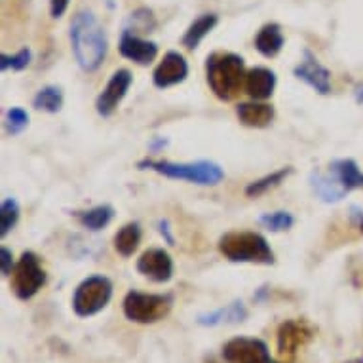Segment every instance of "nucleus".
Masks as SVG:
<instances>
[{
    "instance_id": "f257e3e1",
    "label": "nucleus",
    "mask_w": 363,
    "mask_h": 363,
    "mask_svg": "<svg viewBox=\"0 0 363 363\" xmlns=\"http://www.w3.org/2000/svg\"><path fill=\"white\" fill-rule=\"evenodd\" d=\"M71 46L74 60L86 72H96L107 57L108 42L105 29L88 10L78 12L72 19Z\"/></svg>"
},
{
    "instance_id": "f03ea898",
    "label": "nucleus",
    "mask_w": 363,
    "mask_h": 363,
    "mask_svg": "<svg viewBox=\"0 0 363 363\" xmlns=\"http://www.w3.org/2000/svg\"><path fill=\"white\" fill-rule=\"evenodd\" d=\"M244 60L230 52H215L206 61V78L211 91L220 101H233L242 88H245Z\"/></svg>"
},
{
    "instance_id": "7ed1b4c3",
    "label": "nucleus",
    "mask_w": 363,
    "mask_h": 363,
    "mask_svg": "<svg viewBox=\"0 0 363 363\" xmlns=\"http://www.w3.org/2000/svg\"><path fill=\"white\" fill-rule=\"evenodd\" d=\"M219 253L230 262H251V264H274V251L268 240L251 230H233L220 236Z\"/></svg>"
},
{
    "instance_id": "20e7f679",
    "label": "nucleus",
    "mask_w": 363,
    "mask_h": 363,
    "mask_svg": "<svg viewBox=\"0 0 363 363\" xmlns=\"http://www.w3.org/2000/svg\"><path fill=\"white\" fill-rule=\"evenodd\" d=\"M139 169H150L164 175L167 179L189 181L200 186H215L225 179V172L219 164L209 160L198 162H169V160H141L138 164Z\"/></svg>"
},
{
    "instance_id": "39448f33",
    "label": "nucleus",
    "mask_w": 363,
    "mask_h": 363,
    "mask_svg": "<svg viewBox=\"0 0 363 363\" xmlns=\"http://www.w3.org/2000/svg\"><path fill=\"white\" fill-rule=\"evenodd\" d=\"M173 306L172 295H156V293L130 291L124 297L122 308L124 315L133 323L149 325L164 320Z\"/></svg>"
},
{
    "instance_id": "423d86ee",
    "label": "nucleus",
    "mask_w": 363,
    "mask_h": 363,
    "mask_svg": "<svg viewBox=\"0 0 363 363\" xmlns=\"http://www.w3.org/2000/svg\"><path fill=\"white\" fill-rule=\"evenodd\" d=\"M113 298V281L107 276H88L72 295V310L78 318L99 314Z\"/></svg>"
},
{
    "instance_id": "0eeeda50",
    "label": "nucleus",
    "mask_w": 363,
    "mask_h": 363,
    "mask_svg": "<svg viewBox=\"0 0 363 363\" xmlns=\"http://www.w3.org/2000/svg\"><path fill=\"white\" fill-rule=\"evenodd\" d=\"M44 284L46 270L42 268L40 259L33 251H25L12 272V291L21 301H29L40 291Z\"/></svg>"
},
{
    "instance_id": "6e6552de",
    "label": "nucleus",
    "mask_w": 363,
    "mask_h": 363,
    "mask_svg": "<svg viewBox=\"0 0 363 363\" xmlns=\"http://www.w3.org/2000/svg\"><path fill=\"white\" fill-rule=\"evenodd\" d=\"M223 357L228 363H276L264 340L253 337H234L223 346Z\"/></svg>"
},
{
    "instance_id": "1a4fd4ad",
    "label": "nucleus",
    "mask_w": 363,
    "mask_h": 363,
    "mask_svg": "<svg viewBox=\"0 0 363 363\" xmlns=\"http://www.w3.org/2000/svg\"><path fill=\"white\" fill-rule=\"evenodd\" d=\"M131 82H133V77H131V72L128 69H118V71L114 72L111 80L107 82V86H105V89L97 97V114L103 116V118L113 116L114 111L118 108V105L125 97V94L130 91Z\"/></svg>"
},
{
    "instance_id": "9d476101",
    "label": "nucleus",
    "mask_w": 363,
    "mask_h": 363,
    "mask_svg": "<svg viewBox=\"0 0 363 363\" xmlns=\"http://www.w3.org/2000/svg\"><path fill=\"white\" fill-rule=\"evenodd\" d=\"M315 329L304 320H287L278 329V352L280 356L293 357L303 346L314 339Z\"/></svg>"
},
{
    "instance_id": "9b49d317",
    "label": "nucleus",
    "mask_w": 363,
    "mask_h": 363,
    "mask_svg": "<svg viewBox=\"0 0 363 363\" xmlns=\"http://www.w3.org/2000/svg\"><path fill=\"white\" fill-rule=\"evenodd\" d=\"M293 74L304 84H308L320 96H328L331 91V72L315 60V55L310 50H304L303 61L293 69Z\"/></svg>"
},
{
    "instance_id": "f8f14e48",
    "label": "nucleus",
    "mask_w": 363,
    "mask_h": 363,
    "mask_svg": "<svg viewBox=\"0 0 363 363\" xmlns=\"http://www.w3.org/2000/svg\"><path fill=\"white\" fill-rule=\"evenodd\" d=\"M138 270L139 274H143L145 278H149L156 284H164V281L172 280L173 259L166 250L152 247V250H147L143 255L139 257Z\"/></svg>"
},
{
    "instance_id": "ddd939ff",
    "label": "nucleus",
    "mask_w": 363,
    "mask_h": 363,
    "mask_svg": "<svg viewBox=\"0 0 363 363\" xmlns=\"http://www.w3.org/2000/svg\"><path fill=\"white\" fill-rule=\"evenodd\" d=\"M186 77H189V63L185 57L179 52H167L152 72V82L156 88L164 89L185 82Z\"/></svg>"
},
{
    "instance_id": "4468645a",
    "label": "nucleus",
    "mask_w": 363,
    "mask_h": 363,
    "mask_svg": "<svg viewBox=\"0 0 363 363\" xmlns=\"http://www.w3.org/2000/svg\"><path fill=\"white\" fill-rule=\"evenodd\" d=\"M118 50L125 60L133 61L138 65H150L156 60V55H158V46H156L155 42L145 40V38L138 36L130 29H125L122 33Z\"/></svg>"
},
{
    "instance_id": "2eb2a0df",
    "label": "nucleus",
    "mask_w": 363,
    "mask_h": 363,
    "mask_svg": "<svg viewBox=\"0 0 363 363\" xmlns=\"http://www.w3.org/2000/svg\"><path fill=\"white\" fill-rule=\"evenodd\" d=\"M310 189L314 191L315 196L325 203L340 202L346 196V192H348L345 189V185L339 181V177L331 169H329V173H310Z\"/></svg>"
},
{
    "instance_id": "dca6fc26",
    "label": "nucleus",
    "mask_w": 363,
    "mask_h": 363,
    "mask_svg": "<svg viewBox=\"0 0 363 363\" xmlns=\"http://www.w3.org/2000/svg\"><path fill=\"white\" fill-rule=\"evenodd\" d=\"M276 82L278 78L274 71H270L267 67H253L245 77V94L255 101H264L274 94Z\"/></svg>"
},
{
    "instance_id": "f3484780",
    "label": "nucleus",
    "mask_w": 363,
    "mask_h": 363,
    "mask_svg": "<svg viewBox=\"0 0 363 363\" xmlns=\"http://www.w3.org/2000/svg\"><path fill=\"white\" fill-rule=\"evenodd\" d=\"M236 116L247 128H267L274 120V108L267 103H240Z\"/></svg>"
},
{
    "instance_id": "a211bd4d",
    "label": "nucleus",
    "mask_w": 363,
    "mask_h": 363,
    "mask_svg": "<svg viewBox=\"0 0 363 363\" xmlns=\"http://www.w3.org/2000/svg\"><path fill=\"white\" fill-rule=\"evenodd\" d=\"M255 48L264 57H274L284 48V35H281L280 25L268 23L264 25L255 36Z\"/></svg>"
},
{
    "instance_id": "6ab92c4d",
    "label": "nucleus",
    "mask_w": 363,
    "mask_h": 363,
    "mask_svg": "<svg viewBox=\"0 0 363 363\" xmlns=\"http://www.w3.org/2000/svg\"><path fill=\"white\" fill-rule=\"evenodd\" d=\"M219 23V18L215 13H203L196 21H192L191 27L186 29L185 36H183V46L186 50H196L200 46V42L215 29V25Z\"/></svg>"
},
{
    "instance_id": "aec40b11",
    "label": "nucleus",
    "mask_w": 363,
    "mask_h": 363,
    "mask_svg": "<svg viewBox=\"0 0 363 363\" xmlns=\"http://www.w3.org/2000/svg\"><path fill=\"white\" fill-rule=\"evenodd\" d=\"M141 236H143L141 225L135 223V220H131V223L122 226L116 233V236H114V250L122 257H131L139 247V244H141Z\"/></svg>"
},
{
    "instance_id": "412c9836",
    "label": "nucleus",
    "mask_w": 363,
    "mask_h": 363,
    "mask_svg": "<svg viewBox=\"0 0 363 363\" xmlns=\"http://www.w3.org/2000/svg\"><path fill=\"white\" fill-rule=\"evenodd\" d=\"M247 318V312L244 308V303L242 301H236V303L228 304L226 308H219L211 312V314L200 315L198 318V323L200 325H219V323H238L244 322Z\"/></svg>"
},
{
    "instance_id": "4be33fe9",
    "label": "nucleus",
    "mask_w": 363,
    "mask_h": 363,
    "mask_svg": "<svg viewBox=\"0 0 363 363\" xmlns=\"http://www.w3.org/2000/svg\"><path fill=\"white\" fill-rule=\"evenodd\" d=\"M329 169L339 177V181L345 185V189L348 192L354 191V189H362L363 186V173L359 172V167L354 160L350 158H345V160H335Z\"/></svg>"
},
{
    "instance_id": "5701e85b",
    "label": "nucleus",
    "mask_w": 363,
    "mask_h": 363,
    "mask_svg": "<svg viewBox=\"0 0 363 363\" xmlns=\"http://www.w3.org/2000/svg\"><path fill=\"white\" fill-rule=\"evenodd\" d=\"M77 217L84 228H88L91 233H99L114 219V209L107 203H103V206L86 209V211H78Z\"/></svg>"
},
{
    "instance_id": "b1692460",
    "label": "nucleus",
    "mask_w": 363,
    "mask_h": 363,
    "mask_svg": "<svg viewBox=\"0 0 363 363\" xmlns=\"http://www.w3.org/2000/svg\"><path fill=\"white\" fill-rule=\"evenodd\" d=\"M291 172H293L291 167H281V169H278V172H272V173H268V175H264V177L257 179V181H253V183H250V185L245 186V196H250V198L262 196L264 192H268L270 189H276L280 183H284V181L287 179V175H289Z\"/></svg>"
},
{
    "instance_id": "393cba45",
    "label": "nucleus",
    "mask_w": 363,
    "mask_h": 363,
    "mask_svg": "<svg viewBox=\"0 0 363 363\" xmlns=\"http://www.w3.org/2000/svg\"><path fill=\"white\" fill-rule=\"evenodd\" d=\"M33 105L44 113H60L63 108V91H61L60 86H46V88L38 89V94L33 99Z\"/></svg>"
},
{
    "instance_id": "a878e982",
    "label": "nucleus",
    "mask_w": 363,
    "mask_h": 363,
    "mask_svg": "<svg viewBox=\"0 0 363 363\" xmlns=\"http://www.w3.org/2000/svg\"><path fill=\"white\" fill-rule=\"evenodd\" d=\"M19 215H21V209H19L18 200L6 198L0 206V236L2 238H6L8 233L13 230V226L18 225Z\"/></svg>"
},
{
    "instance_id": "bb28decb",
    "label": "nucleus",
    "mask_w": 363,
    "mask_h": 363,
    "mask_svg": "<svg viewBox=\"0 0 363 363\" xmlns=\"http://www.w3.org/2000/svg\"><path fill=\"white\" fill-rule=\"evenodd\" d=\"M259 223L270 233H286L295 225V217L289 211H274V213L261 215Z\"/></svg>"
},
{
    "instance_id": "cd10ccee",
    "label": "nucleus",
    "mask_w": 363,
    "mask_h": 363,
    "mask_svg": "<svg viewBox=\"0 0 363 363\" xmlns=\"http://www.w3.org/2000/svg\"><path fill=\"white\" fill-rule=\"evenodd\" d=\"M30 60H33V54H30L29 48H21L18 54L13 55L2 54L0 55V69L2 71H8V69H12V71H23V69H27L30 65Z\"/></svg>"
},
{
    "instance_id": "c85d7f7f",
    "label": "nucleus",
    "mask_w": 363,
    "mask_h": 363,
    "mask_svg": "<svg viewBox=\"0 0 363 363\" xmlns=\"http://www.w3.org/2000/svg\"><path fill=\"white\" fill-rule=\"evenodd\" d=\"M29 125V114L21 107H12L6 113V130L10 135H18Z\"/></svg>"
},
{
    "instance_id": "c756f323",
    "label": "nucleus",
    "mask_w": 363,
    "mask_h": 363,
    "mask_svg": "<svg viewBox=\"0 0 363 363\" xmlns=\"http://www.w3.org/2000/svg\"><path fill=\"white\" fill-rule=\"evenodd\" d=\"M0 268H2V276H4V278L12 276L13 268H16L12 251L8 250V247H0Z\"/></svg>"
},
{
    "instance_id": "7c9ffc66",
    "label": "nucleus",
    "mask_w": 363,
    "mask_h": 363,
    "mask_svg": "<svg viewBox=\"0 0 363 363\" xmlns=\"http://www.w3.org/2000/svg\"><path fill=\"white\" fill-rule=\"evenodd\" d=\"M67 8H69V0H50V12H52L55 19L63 18Z\"/></svg>"
},
{
    "instance_id": "2f4dec72",
    "label": "nucleus",
    "mask_w": 363,
    "mask_h": 363,
    "mask_svg": "<svg viewBox=\"0 0 363 363\" xmlns=\"http://www.w3.org/2000/svg\"><path fill=\"white\" fill-rule=\"evenodd\" d=\"M158 233L162 234V238L166 240L167 244L175 245V236H173V233H172V226H169V220L162 219L160 223H158Z\"/></svg>"
},
{
    "instance_id": "473e14b6",
    "label": "nucleus",
    "mask_w": 363,
    "mask_h": 363,
    "mask_svg": "<svg viewBox=\"0 0 363 363\" xmlns=\"http://www.w3.org/2000/svg\"><path fill=\"white\" fill-rule=\"evenodd\" d=\"M356 96H357V101H362V103H363V86H362V88H357V94H356Z\"/></svg>"
},
{
    "instance_id": "72a5a7b5",
    "label": "nucleus",
    "mask_w": 363,
    "mask_h": 363,
    "mask_svg": "<svg viewBox=\"0 0 363 363\" xmlns=\"http://www.w3.org/2000/svg\"><path fill=\"white\" fill-rule=\"evenodd\" d=\"M203 363H220V362H217V359H213V357H208Z\"/></svg>"
},
{
    "instance_id": "f704fd0d",
    "label": "nucleus",
    "mask_w": 363,
    "mask_h": 363,
    "mask_svg": "<svg viewBox=\"0 0 363 363\" xmlns=\"http://www.w3.org/2000/svg\"><path fill=\"white\" fill-rule=\"evenodd\" d=\"M348 363H363L362 359H354V362H348Z\"/></svg>"
}]
</instances>
